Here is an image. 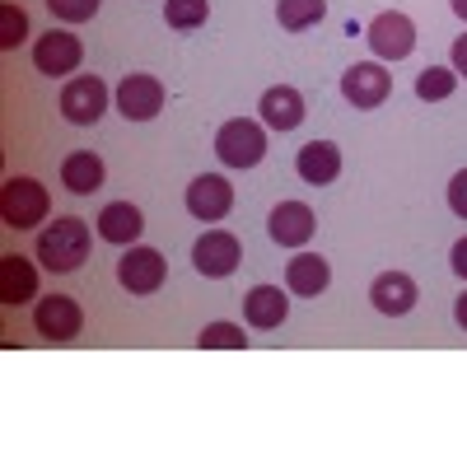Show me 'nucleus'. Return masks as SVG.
I'll return each instance as SVG.
<instances>
[{
	"label": "nucleus",
	"instance_id": "19",
	"mask_svg": "<svg viewBox=\"0 0 467 467\" xmlns=\"http://www.w3.org/2000/svg\"><path fill=\"white\" fill-rule=\"evenodd\" d=\"M327 285H332V266H327V257H318V253H299V257L285 262V290H290V295L314 299V295H323Z\"/></svg>",
	"mask_w": 467,
	"mask_h": 467
},
{
	"label": "nucleus",
	"instance_id": "4",
	"mask_svg": "<svg viewBox=\"0 0 467 467\" xmlns=\"http://www.w3.org/2000/svg\"><path fill=\"white\" fill-rule=\"evenodd\" d=\"M108 85L99 80V75H70V80L61 85V117L70 127H94L99 117L108 112Z\"/></svg>",
	"mask_w": 467,
	"mask_h": 467
},
{
	"label": "nucleus",
	"instance_id": "5",
	"mask_svg": "<svg viewBox=\"0 0 467 467\" xmlns=\"http://www.w3.org/2000/svg\"><path fill=\"white\" fill-rule=\"evenodd\" d=\"M365 43L379 61H407L416 52V24L402 10H383L369 28H365Z\"/></svg>",
	"mask_w": 467,
	"mask_h": 467
},
{
	"label": "nucleus",
	"instance_id": "31",
	"mask_svg": "<svg viewBox=\"0 0 467 467\" xmlns=\"http://www.w3.org/2000/svg\"><path fill=\"white\" fill-rule=\"evenodd\" d=\"M453 318H458V327L467 332V290L458 295V304H453Z\"/></svg>",
	"mask_w": 467,
	"mask_h": 467
},
{
	"label": "nucleus",
	"instance_id": "13",
	"mask_svg": "<svg viewBox=\"0 0 467 467\" xmlns=\"http://www.w3.org/2000/svg\"><path fill=\"white\" fill-rule=\"evenodd\" d=\"M369 299H374V308L383 318H402V314H411L416 308V281L407 276V271H379L374 276V285H369Z\"/></svg>",
	"mask_w": 467,
	"mask_h": 467
},
{
	"label": "nucleus",
	"instance_id": "28",
	"mask_svg": "<svg viewBox=\"0 0 467 467\" xmlns=\"http://www.w3.org/2000/svg\"><path fill=\"white\" fill-rule=\"evenodd\" d=\"M449 211H453L458 220H467V169H458V173L449 178Z\"/></svg>",
	"mask_w": 467,
	"mask_h": 467
},
{
	"label": "nucleus",
	"instance_id": "3",
	"mask_svg": "<svg viewBox=\"0 0 467 467\" xmlns=\"http://www.w3.org/2000/svg\"><path fill=\"white\" fill-rule=\"evenodd\" d=\"M215 154L224 169H257L266 154V131L262 122H248V117H234L215 131Z\"/></svg>",
	"mask_w": 467,
	"mask_h": 467
},
{
	"label": "nucleus",
	"instance_id": "16",
	"mask_svg": "<svg viewBox=\"0 0 467 467\" xmlns=\"http://www.w3.org/2000/svg\"><path fill=\"white\" fill-rule=\"evenodd\" d=\"M295 173H299L308 187L337 182V173H341V150H337L332 140H308V145L295 154Z\"/></svg>",
	"mask_w": 467,
	"mask_h": 467
},
{
	"label": "nucleus",
	"instance_id": "12",
	"mask_svg": "<svg viewBox=\"0 0 467 467\" xmlns=\"http://www.w3.org/2000/svg\"><path fill=\"white\" fill-rule=\"evenodd\" d=\"M314 229H318V220H314V211H308L304 202H281L276 211L266 215V234L281 248H304L308 239H314Z\"/></svg>",
	"mask_w": 467,
	"mask_h": 467
},
{
	"label": "nucleus",
	"instance_id": "10",
	"mask_svg": "<svg viewBox=\"0 0 467 467\" xmlns=\"http://www.w3.org/2000/svg\"><path fill=\"white\" fill-rule=\"evenodd\" d=\"M112 103H117V112H122L127 122H150V117L164 112V85L154 80V75L136 70V75H127V80L117 85Z\"/></svg>",
	"mask_w": 467,
	"mask_h": 467
},
{
	"label": "nucleus",
	"instance_id": "14",
	"mask_svg": "<svg viewBox=\"0 0 467 467\" xmlns=\"http://www.w3.org/2000/svg\"><path fill=\"white\" fill-rule=\"evenodd\" d=\"M229 206H234V187H229L220 173H202V178H192V187H187V211L197 215V220L215 224V220H224V215H229Z\"/></svg>",
	"mask_w": 467,
	"mask_h": 467
},
{
	"label": "nucleus",
	"instance_id": "1",
	"mask_svg": "<svg viewBox=\"0 0 467 467\" xmlns=\"http://www.w3.org/2000/svg\"><path fill=\"white\" fill-rule=\"evenodd\" d=\"M89 248H94V234L75 215H61L57 224H47L43 234H37V262H43L47 271H57V276L80 271L89 262Z\"/></svg>",
	"mask_w": 467,
	"mask_h": 467
},
{
	"label": "nucleus",
	"instance_id": "30",
	"mask_svg": "<svg viewBox=\"0 0 467 467\" xmlns=\"http://www.w3.org/2000/svg\"><path fill=\"white\" fill-rule=\"evenodd\" d=\"M449 266H453L458 276L467 281V239H458V244H453V253H449Z\"/></svg>",
	"mask_w": 467,
	"mask_h": 467
},
{
	"label": "nucleus",
	"instance_id": "25",
	"mask_svg": "<svg viewBox=\"0 0 467 467\" xmlns=\"http://www.w3.org/2000/svg\"><path fill=\"white\" fill-rule=\"evenodd\" d=\"M197 346L202 350H248V337H244L239 323H206Z\"/></svg>",
	"mask_w": 467,
	"mask_h": 467
},
{
	"label": "nucleus",
	"instance_id": "22",
	"mask_svg": "<svg viewBox=\"0 0 467 467\" xmlns=\"http://www.w3.org/2000/svg\"><path fill=\"white\" fill-rule=\"evenodd\" d=\"M276 19L285 33H304L327 19V0H276Z\"/></svg>",
	"mask_w": 467,
	"mask_h": 467
},
{
	"label": "nucleus",
	"instance_id": "26",
	"mask_svg": "<svg viewBox=\"0 0 467 467\" xmlns=\"http://www.w3.org/2000/svg\"><path fill=\"white\" fill-rule=\"evenodd\" d=\"M28 37V15L19 5H0V52H15Z\"/></svg>",
	"mask_w": 467,
	"mask_h": 467
},
{
	"label": "nucleus",
	"instance_id": "18",
	"mask_svg": "<svg viewBox=\"0 0 467 467\" xmlns=\"http://www.w3.org/2000/svg\"><path fill=\"white\" fill-rule=\"evenodd\" d=\"M285 314H290V299H285L281 285H253V290L244 295V318H248V327H257V332L281 327Z\"/></svg>",
	"mask_w": 467,
	"mask_h": 467
},
{
	"label": "nucleus",
	"instance_id": "23",
	"mask_svg": "<svg viewBox=\"0 0 467 467\" xmlns=\"http://www.w3.org/2000/svg\"><path fill=\"white\" fill-rule=\"evenodd\" d=\"M453 89H458V70L453 66H425L416 75V99H425V103H440Z\"/></svg>",
	"mask_w": 467,
	"mask_h": 467
},
{
	"label": "nucleus",
	"instance_id": "32",
	"mask_svg": "<svg viewBox=\"0 0 467 467\" xmlns=\"http://www.w3.org/2000/svg\"><path fill=\"white\" fill-rule=\"evenodd\" d=\"M453 15H458V19L467 24V0H453Z\"/></svg>",
	"mask_w": 467,
	"mask_h": 467
},
{
	"label": "nucleus",
	"instance_id": "24",
	"mask_svg": "<svg viewBox=\"0 0 467 467\" xmlns=\"http://www.w3.org/2000/svg\"><path fill=\"white\" fill-rule=\"evenodd\" d=\"M211 19V0H164V24L169 28H202Z\"/></svg>",
	"mask_w": 467,
	"mask_h": 467
},
{
	"label": "nucleus",
	"instance_id": "29",
	"mask_svg": "<svg viewBox=\"0 0 467 467\" xmlns=\"http://www.w3.org/2000/svg\"><path fill=\"white\" fill-rule=\"evenodd\" d=\"M449 61H453L458 80H462V75H467V33H462V37H453V52H449Z\"/></svg>",
	"mask_w": 467,
	"mask_h": 467
},
{
	"label": "nucleus",
	"instance_id": "11",
	"mask_svg": "<svg viewBox=\"0 0 467 467\" xmlns=\"http://www.w3.org/2000/svg\"><path fill=\"white\" fill-rule=\"evenodd\" d=\"M388 89H393V80H388V70L379 61H356L341 75V99L350 108H379L388 99Z\"/></svg>",
	"mask_w": 467,
	"mask_h": 467
},
{
	"label": "nucleus",
	"instance_id": "2",
	"mask_svg": "<svg viewBox=\"0 0 467 467\" xmlns=\"http://www.w3.org/2000/svg\"><path fill=\"white\" fill-rule=\"evenodd\" d=\"M47 211H52V197L37 178H10L0 187V220H5V229H33L47 220Z\"/></svg>",
	"mask_w": 467,
	"mask_h": 467
},
{
	"label": "nucleus",
	"instance_id": "27",
	"mask_svg": "<svg viewBox=\"0 0 467 467\" xmlns=\"http://www.w3.org/2000/svg\"><path fill=\"white\" fill-rule=\"evenodd\" d=\"M99 5H103V0H47V10H52L61 24H85V19L99 15Z\"/></svg>",
	"mask_w": 467,
	"mask_h": 467
},
{
	"label": "nucleus",
	"instance_id": "17",
	"mask_svg": "<svg viewBox=\"0 0 467 467\" xmlns=\"http://www.w3.org/2000/svg\"><path fill=\"white\" fill-rule=\"evenodd\" d=\"M257 112H262V122H266L271 131H295V127L304 122V94H299L295 85H271V89L262 94Z\"/></svg>",
	"mask_w": 467,
	"mask_h": 467
},
{
	"label": "nucleus",
	"instance_id": "9",
	"mask_svg": "<svg viewBox=\"0 0 467 467\" xmlns=\"http://www.w3.org/2000/svg\"><path fill=\"white\" fill-rule=\"evenodd\" d=\"M33 327H37V337H47V341H75L85 332V314H80V304H75L70 295H47V299H37V308H33Z\"/></svg>",
	"mask_w": 467,
	"mask_h": 467
},
{
	"label": "nucleus",
	"instance_id": "7",
	"mask_svg": "<svg viewBox=\"0 0 467 467\" xmlns=\"http://www.w3.org/2000/svg\"><path fill=\"white\" fill-rule=\"evenodd\" d=\"M80 61H85V43L75 33H66V28H52V33H43L33 43V66H37V75H75L80 70Z\"/></svg>",
	"mask_w": 467,
	"mask_h": 467
},
{
	"label": "nucleus",
	"instance_id": "6",
	"mask_svg": "<svg viewBox=\"0 0 467 467\" xmlns=\"http://www.w3.org/2000/svg\"><path fill=\"white\" fill-rule=\"evenodd\" d=\"M164 276H169L164 257L154 248H140V244H131L122 253V262H117V285H122L127 295H160Z\"/></svg>",
	"mask_w": 467,
	"mask_h": 467
},
{
	"label": "nucleus",
	"instance_id": "15",
	"mask_svg": "<svg viewBox=\"0 0 467 467\" xmlns=\"http://www.w3.org/2000/svg\"><path fill=\"white\" fill-rule=\"evenodd\" d=\"M94 224H99V239L103 244H117V248H131L140 234H145V215L131 202H108Z\"/></svg>",
	"mask_w": 467,
	"mask_h": 467
},
{
	"label": "nucleus",
	"instance_id": "20",
	"mask_svg": "<svg viewBox=\"0 0 467 467\" xmlns=\"http://www.w3.org/2000/svg\"><path fill=\"white\" fill-rule=\"evenodd\" d=\"M37 299V271L24 253H5L0 257V304H28Z\"/></svg>",
	"mask_w": 467,
	"mask_h": 467
},
{
	"label": "nucleus",
	"instance_id": "8",
	"mask_svg": "<svg viewBox=\"0 0 467 467\" xmlns=\"http://www.w3.org/2000/svg\"><path fill=\"white\" fill-rule=\"evenodd\" d=\"M239 262H244V248H239V239H234L229 229H206L202 239L192 244V266H197L202 276H211V281H224Z\"/></svg>",
	"mask_w": 467,
	"mask_h": 467
},
{
	"label": "nucleus",
	"instance_id": "21",
	"mask_svg": "<svg viewBox=\"0 0 467 467\" xmlns=\"http://www.w3.org/2000/svg\"><path fill=\"white\" fill-rule=\"evenodd\" d=\"M61 187L75 192V197H89V192L103 187V160L94 150H70L61 160Z\"/></svg>",
	"mask_w": 467,
	"mask_h": 467
}]
</instances>
